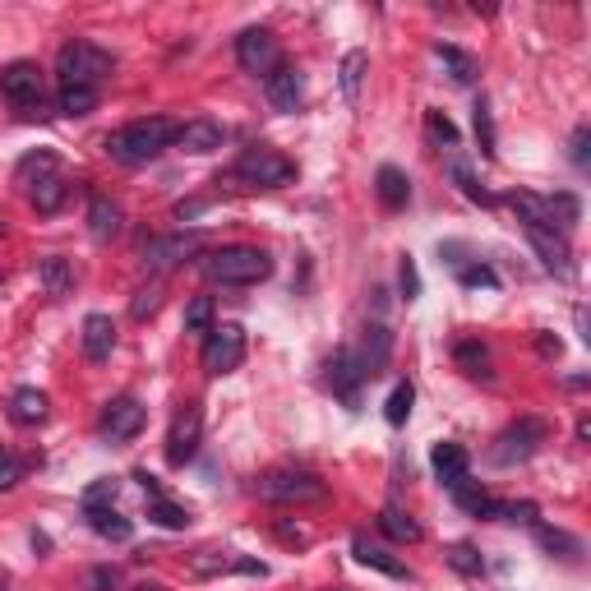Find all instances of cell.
Returning a JSON list of instances; mask_svg holds the SVG:
<instances>
[{"label":"cell","mask_w":591,"mask_h":591,"mask_svg":"<svg viewBox=\"0 0 591 591\" xmlns=\"http://www.w3.org/2000/svg\"><path fill=\"white\" fill-rule=\"evenodd\" d=\"M176 134H181V125L171 121V116H144V121H130L125 130L111 134L107 153L121 167H144V162H153L157 153H167L176 144Z\"/></svg>","instance_id":"obj_1"},{"label":"cell","mask_w":591,"mask_h":591,"mask_svg":"<svg viewBox=\"0 0 591 591\" xmlns=\"http://www.w3.org/2000/svg\"><path fill=\"white\" fill-rule=\"evenodd\" d=\"M199 273L208 282H222V287H254L273 273V259L254 245H222V250L199 259Z\"/></svg>","instance_id":"obj_2"},{"label":"cell","mask_w":591,"mask_h":591,"mask_svg":"<svg viewBox=\"0 0 591 591\" xmlns=\"http://www.w3.org/2000/svg\"><path fill=\"white\" fill-rule=\"evenodd\" d=\"M111 70H116L111 51L93 47L84 37L65 42L61 56H56V79H61V88H97V93H102V79H107Z\"/></svg>","instance_id":"obj_3"},{"label":"cell","mask_w":591,"mask_h":591,"mask_svg":"<svg viewBox=\"0 0 591 591\" xmlns=\"http://www.w3.org/2000/svg\"><path fill=\"white\" fill-rule=\"evenodd\" d=\"M254 490H259V499H268V504H319V499H328V485L305 467L268 471V476H259Z\"/></svg>","instance_id":"obj_4"},{"label":"cell","mask_w":591,"mask_h":591,"mask_svg":"<svg viewBox=\"0 0 591 591\" xmlns=\"http://www.w3.org/2000/svg\"><path fill=\"white\" fill-rule=\"evenodd\" d=\"M236 176H241L245 185H264V190H282V185H291V181H296V162H287V157H282L278 148L254 144V148H245V153L236 157Z\"/></svg>","instance_id":"obj_5"},{"label":"cell","mask_w":591,"mask_h":591,"mask_svg":"<svg viewBox=\"0 0 591 591\" xmlns=\"http://www.w3.org/2000/svg\"><path fill=\"white\" fill-rule=\"evenodd\" d=\"M245 361V328L241 324H213V333L204 338V370L213 379L231 374Z\"/></svg>","instance_id":"obj_6"},{"label":"cell","mask_w":591,"mask_h":591,"mask_svg":"<svg viewBox=\"0 0 591 591\" xmlns=\"http://www.w3.org/2000/svg\"><path fill=\"white\" fill-rule=\"evenodd\" d=\"M199 439H204V411H199V402H185V407L176 411L171 430H167V448H162L171 467H185V462H194V453H199Z\"/></svg>","instance_id":"obj_7"},{"label":"cell","mask_w":591,"mask_h":591,"mask_svg":"<svg viewBox=\"0 0 591 591\" xmlns=\"http://www.w3.org/2000/svg\"><path fill=\"white\" fill-rule=\"evenodd\" d=\"M550 439V430H545V421H536V416H522L518 425H508L504 435L495 439V462L499 467H513V462H527L536 448Z\"/></svg>","instance_id":"obj_8"},{"label":"cell","mask_w":591,"mask_h":591,"mask_svg":"<svg viewBox=\"0 0 591 591\" xmlns=\"http://www.w3.org/2000/svg\"><path fill=\"white\" fill-rule=\"evenodd\" d=\"M0 93L10 97L19 111H37L42 97H47V79H42V70L33 61H14L0 70Z\"/></svg>","instance_id":"obj_9"},{"label":"cell","mask_w":591,"mask_h":591,"mask_svg":"<svg viewBox=\"0 0 591 591\" xmlns=\"http://www.w3.org/2000/svg\"><path fill=\"white\" fill-rule=\"evenodd\" d=\"M236 61H241L245 74H273L282 65V51H278V37L268 33V28H245L236 37Z\"/></svg>","instance_id":"obj_10"},{"label":"cell","mask_w":591,"mask_h":591,"mask_svg":"<svg viewBox=\"0 0 591 591\" xmlns=\"http://www.w3.org/2000/svg\"><path fill=\"white\" fill-rule=\"evenodd\" d=\"M144 421H148V411H144V402L139 398H111L107 402V411H102V439L107 444H130L139 430H144Z\"/></svg>","instance_id":"obj_11"},{"label":"cell","mask_w":591,"mask_h":591,"mask_svg":"<svg viewBox=\"0 0 591 591\" xmlns=\"http://www.w3.org/2000/svg\"><path fill=\"white\" fill-rule=\"evenodd\" d=\"M199 245H204V236L199 231H181V236H162V241H148L144 250V264L153 268V273H171V268H181L190 254H199Z\"/></svg>","instance_id":"obj_12"},{"label":"cell","mask_w":591,"mask_h":591,"mask_svg":"<svg viewBox=\"0 0 591 591\" xmlns=\"http://www.w3.org/2000/svg\"><path fill=\"white\" fill-rule=\"evenodd\" d=\"M264 97L273 111H296L305 102V74L296 65H278V70L264 79Z\"/></svg>","instance_id":"obj_13"},{"label":"cell","mask_w":591,"mask_h":591,"mask_svg":"<svg viewBox=\"0 0 591 591\" xmlns=\"http://www.w3.org/2000/svg\"><path fill=\"white\" fill-rule=\"evenodd\" d=\"M527 241L531 250L541 254V264L559 278H573V250H568L564 231H550V227H527Z\"/></svg>","instance_id":"obj_14"},{"label":"cell","mask_w":591,"mask_h":591,"mask_svg":"<svg viewBox=\"0 0 591 591\" xmlns=\"http://www.w3.org/2000/svg\"><path fill=\"white\" fill-rule=\"evenodd\" d=\"M361 384H365V370H361V361H356V351L338 347L333 356H328V388L342 393L347 402H356V388Z\"/></svg>","instance_id":"obj_15"},{"label":"cell","mask_w":591,"mask_h":591,"mask_svg":"<svg viewBox=\"0 0 591 591\" xmlns=\"http://www.w3.org/2000/svg\"><path fill=\"white\" fill-rule=\"evenodd\" d=\"M79 342H84V356L93 365H102L116 351V324H111V314H88L84 319V333H79Z\"/></svg>","instance_id":"obj_16"},{"label":"cell","mask_w":591,"mask_h":591,"mask_svg":"<svg viewBox=\"0 0 591 591\" xmlns=\"http://www.w3.org/2000/svg\"><path fill=\"white\" fill-rule=\"evenodd\" d=\"M222 125L208 121V116H194V121L181 125V134H176V144L185 148V153H213V148H222Z\"/></svg>","instance_id":"obj_17"},{"label":"cell","mask_w":591,"mask_h":591,"mask_svg":"<svg viewBox=\"0 0 591 591\" xmlns=\"http://www.w3.org/2000/svg\"><path fill=\"white\" fill-rule=\"evenodd\" d=\"M351 550H356V559H361L365 568H379L384 578H411V573H407V564H402V559H393V550H384V545H374L370 536H356V541H351Z\"/></svg>","instance_id":"obj_18"},{"label":"cell","mask_w":591,"mask_h":591,"mask_svg":"<svg viewBox=\"0 0 591 591\" xmlns=\"http://www.w3.org/2000/svg\"><path fill=\"white\" fill-rule=\"evenodd\" d=\"M430 467H435V476L453 490V485L467 476V467H471V458H467V448L462 444H435V453H430Z\"/></svg>","instance_id":"obj_19"},{"label":"cell","mask_w":591,"mask_h":591,"mask_svg":"<svg viewBox=\"0 0 591 591\" xmlns=\"http://www.w3.org/2000/svg\"><path fill=\"white\" fill-rule=\"evenodd\" d=\"M374 194H379V204H384L388 213L407 208V199H411L407 171H398V167H379V176H374Z\"/></svg>","instance_id":"obj_20"},{"label":"cell","mask_w":591,"mask_h":591,"mask_svg":"<svg viewBox=\"0 0 591 591\" xmlns=\"http://www.w3.org/2000/svg\"><path fill=\"white\" fill-rule=\"evenodd\" d=\"M47 393L42 388H14V398H10V421L14 425H42L47 421Z\"/></svg>","instance_id":"obj_21"},{"label":"cell","mask_w":591,"mask_h":591,"mask_svg":"<svg viewBox=\"0 0 591 591\" xmlns=\"http://www.w3.org/2000/svg\"><path fill=\"white\" fill-rule=\"evenodd\" d=\"M121 227H125L121 204H111V199H93L88 204V231H93V241H116Z\"/></svg>","instance_id":"obj_22"},{"label":"cell","mask_w":591,"mask_h":591,"mask_svg":"<svg viewBox=\"0 0 591 591\" xmlns=\"http://www.w3.org/2000/svg\"><path fill=\"white\" fill-rule=\"evenodd\" d=\"M388 351H393V333H388L384 324H370L365 328V356H356L365 370V379H374V374L388 365Z\"/></svg>","instance_id":"obj_23"},{"label":"cell","mask_w":591,"mask_h":591,"mask_svg":"<svg viewBox=\"0 0 591 591\" xmlns=\"http://www.w3.org/2000/svg\"><path fill=\"white\" fill-rule=\"evenodd\" d=\"M37 282H42V291H47V296H70V291H74L70 259H61V254H47V259L37 264Z\"/></svg>","instance_id":"obj_24"},{"label":"cell","mask_w":591,"mask_h":591,"mask_svg":"<svg viewBox=\"0 0 591 591\" xmlns=\"http://www.w3.org/2000/svg\"><path fill=\"white\" fill-rule=\"evenodd\" d=\"M84 518H88V527L102 536V541H130L134 536V522L130 518H121L116 508H84Z\"/></svg>","instance_id":"obj_25"},{"label":"cell","mask_w":591,"mask_h":591,"mask_svg":"<svg viewBox=\"0 0 591 591\" xmlns=\"http://www.w3.org/2000/svg\"><path fill=\"white\" fill-rule=\"evenodd\" d=\"M365 70H370V56L365 51H347L338 65V84H342V97H347V107H356L361 102V79Z\"/></svg>","instance_id":"obj_26"},{"label":"cell","mask_w":591,"mask_h":591,"mask_svg":"<svg viewBox=\"0 0 591 591\" xmlns=\"http://www.w3.org/2000/svg\"><path fill=\"white\" fill-rule=\"evenodd\" d=\"M379 531H384L388 541H398V545H416V541H421V522L411 518V513H402V508H393V504L379 513Z\"/></svg>","instance_id":"obj_27"},{"label":"cell","mask_w":591,"mask_h":591,"mask_svg":"<svg viewBox=\"0 0 591 591\" xmlns=\"http://www.w3.org/2000/svg\"><path fill=\"white\" fill-rule=\"evenodd\" d=\"M148 522L162 527V531H185L194 518H190V508L185 504H171V499L162 495V499H148Z\"/></svg>","instance_id":"obj_28"},{"label":"cell","mask_w":591,"mask_h":591,"mask_svg":"<svg viewBox=\"0 0 591 591\" xmlns=\"http://www.w3.org/2000/svg\"><path fill=\"white\" fill-rule=\"evenodd\" d=\"M536 541H541V550L568 559V564H578L582 559V541L578 536H568V531H559V527H541V522H536Z\"/></svg>","instance_id":"obj_29"},{"label":"cell","mask_w":591,"mask_h":591,"mask_svg":"<svg viewBox=\"0 0 591 591\" xmlns=\"http://www.w3.org/2000/svg\"><path fill=\"white\" fill-rule=\"evenodd\" d=\"M453 361H458L471 379H490V347H485V342H458Z\"/></svg>","instance_id":"obj_30"},{"label":"cell","mask_w":591,"mask_h":591,"mask_svg":"<svg viewBox=\"0 0 591 591\" xmlns=\"http://www.w3.org/2000/svg\"><path fill=\"white\" fill-rule=\"evenodd\" d=\"M508 204H513L522 218H527V227H550V231H555V222H550V204H545V199L518 190V194H508Z\"/></svg>","instance_id":"obj_31"},{"label":"cell","mask_w":591,"mask_h":591,"mask_svg":"<svg viewBox=\"0 0 591 591\" xmlns=\"http://www.w3.org/2000/svg\"><path fill=\"white\" fill-rule=\"evenodd\" d=\"M435 56H439V65H444V70L458 79V84H471V79H476V61H471L467 51H458V47H448V42H439Z\"/></svg>","instance_id":"obj_32"},{"label":"cell","mask_w":591,"mask_h":591,"mask_svg":"<svg viewBox=\"0 0 591 591\" xmlns=\"http://www.w3.org/2000/svg\"><path fill=\"white\" fill-rule=\"evenodd\" d=\"M65 190H70V185H65L61 176H42V181L33 185V208L37 213H56V208L65 204Z\"/></svg>","instance_id":"obj_33"},{"label":"cell","mask_w":591,"mask_h":591,"mask_svg":"<svg viewBox=\"0 0 591 591\" xmlns=\"http://www.w3.org/2000/svg\"><path fill=\"white\" fill-rule=\"evenodd\" d=\"M444 559H448L453 568H458L462 578H481V573H485V559L476 555V545H467V541L448 545V550H444Z\"/></svg>","instance_id":"obj_34"},{"label":"cell","mask_w":591,"mask_h":591,"mask_svg":"<svg viewBox=\"0 0 591 591\" xmlns=\"http://www.w3.org/2000/svg\"><path fill=\"white\" fill-rule=\"evenodd\" d=\"M185 333H199V338L213 333V296H194L185 305Z\"/></svg>","instance_id":"obj_35"},{"label":"cell","mask_w":591,"mask_h":591,"mask_svg":"<svg viewBox=\"0 0 591 591\" xmlns=\"http://www.w3.org/2000/svg\"><path fill=\"white\" fill-rule=\"evenodd\" d=\"M411 402H416V388H411V384H398L393 393H388V402H384V421H388V425H407Z\"/></svg>","instance_id":"obj_36"},{"label":"cell","mask_w":591,"mask_h":591,"mask_svg":"<svg viewBox=\"0 0 591 591\" xmlns=\"http://www.w3.org/2000/svg\"><path fill=\"white\" fill-rule=\"evenodd\" d=\"M227 568H236V559H227V550H199L190 559L194 578H213V573H227Z\"/></svg>","instance_id":"obj_37"},{"label":"cell","mask_w":591,"mask_h":591,"mask_svg":"<svg viewBox=\"0 0 591 591\" xmlns=\"http://www.w3.org/2000/svg\"><path fill=\"white\" fill-rule=\"evenodd\" d=\"M97 88H61V111L65 116H88L97 107Z\"/></svg>","instance_id":"obj_38"},{"label":"cell","mask_w":591,"mask_h":591,"mask_svg":"<svg viewBox=\"0 0 591 591\" xmlns=\"http://www.w3.org/2000/svg\"><path fill=\"white\" fill-rule=\"evenodd\" d=\"M545 204H550V222H555V227H573V222L582 218V204L573 194H550Z\"/></svg>","instance_id":"obj_39"},{"label":"cell","mask_w":591,"mask_h":591,"mask_svg":"<svg viewBox=\"0 0 591 591\" xmlns=\"http://www.w3.org/2000/svg\"><path fill=\"white\" fill-rule=\"evenodd\" d=\"M425 130H430V139H435L439 148H453V144H458V125L448 121L444 111H425Z\"/></svg>","instance_id":"obj_40"},{"label":"cell","mask_w":591,"mask_h":591,"mask_svg":"<svg viewBox=\"0 0 591 591\" xmlns=\"http://www.w3.org/2000/svg\"><path fill=\"white\" fill-rule=\"evenodd\" d=\"M476 139H481V153L485 157H495L499 148H495V116H490V102H476Z\"/></svg>","instance_id":"obj_41"},{"label":"cell","mask_w":591,"mask_h":591,"mask_svg":"<svg viewBox=\"0 0 591 591\" xmlns=\"http://www.w3.org/2000/svg\"><path fill=\"white\" fill-rule=\"evenodd\" d=\"M453 499H458L467 513H476V518H481V508H485V499H490V495H485V490L471 481V476H462V481L453 485Z\"/></svg>","instance_id":"obj_42"},{"label":"cell","mask_w":591,"mask_h":591,"mask_svg":"<svg viewBox=\"0 0 591 591\" xmlns=\"http://www.w3.org/2000/svg\"><path fill=\"white\" fill-rule=\"evenodd\" d=\"M116 490H121V481H111V476L93 481V485L84 490V508H107V504H116Z\"/></svg>","instance_id":"obj_43"},{"label":"cell","mask_w":591,"mask_h":591,"mask_svg":"<svg viewBox=\"0 0 591 591\" xmlns=\"http://www.w3.org/2000/svg\"><path fill=\"white\" fill-rule=\"evenodd\" d=\"M453 181H458V185H462V194H467V199H476V204H495V199H490V194H485L481 185H476V176H471L467 162H453Z\"/></svg>","instance_id":"obj_44"},{"label":"cell","mask_w":591,"mask_h":591,"mask_svg":"<svg viewBox=\"0 0 591 591\" xmlns=\"http://www.w3.org/2000/svg\"><path fill=\"white\" fill-rule=\"evenodd\" d=\"M458 282H462V287H485V291H495V287H499V273H495V268H485V264H476V268H462Z\"/></svg>","instance_id":"obj_45"},{"label":"cell","mask_w":591,"mask_h":591,"mask_svg":"<svg viewBox=\"0 0 591 591\" xmlns=\"http://www.w3.org/2000/svg\"><path fill=\"white\" fill-rule=\"evenodd\" d=\"M19 481H24V467H19V458H14L10 448H0V490H14Z\"/></svg>","instance_id":"obj_46"},{"label":"cell","mask_w":591,"mask_h":591,"mask_svg":"<svg viewBox=\"0 0 591 591\" xmlns=\"http://www.w3.org/2000/svg\"><path fill=\"white\" fill-rule=\"evenodd\" d=\"M157 305H162V287L153 282V287H144L139 296H134L130 314H134V319H148V314H157Z\"/></svg>","instance_id":"obj_47"},{"label":"cell","mask_w":591,"mask_h":591,"mask_svg":"<svg viewBox=\"0 0 591 591\" xmlns=\"http://www.w3.org/2000/svg\"><path fill=\"white\" fill-rule=\"evenodd\" d=\"M33 171H37V181H42V176H56V157H51V153L24 157V162H19V176H33Z\"/></svg>","instance_id":"obj_48"},{"label":"cell","mask_w":591,"mask_h":591,"mask_svg":"<svg viewBox=\"0 0 591 591\" xmlns=\"http://www.w3.org/2000/svg\"><path fill=\"white\" fill-rule=\"evenodd\" d=\"M398 282H402V296H407V301H416V296H421V273H416V264H411V254L402 259Z\"/></svg>","instance_id":"obj_49"},{"label":"cell","mask_w":591,"mask_h":591,"mask_svg":"<svg viewBox=\"0 0 591 591\" xmlns=\"http://www.w3.org/2000/svg\"><path fill=\"white\" fill-rule=\"evenodd\" d=\"M504 522H527V527H536V504H504Z\"/></svg>","instance_id":"obj_50"},{"label":"cell","mask_w":591,"mask_h":591,"mask_svg":"<svg viewBox=\"0 0 591 591\" xmlns=\"http://www.w3.org/2000/svg\"><path fill=\"white\" fill-rule=\"evenodd\" d=\"M587 144H591V130L587 125H578V134H573V167H587Z\"/></svg>","instance_id":"obj_51"},{"label":"cell","mask_w":591,"mask_h":591,"mask_svg":"<svg viewBox=\"0 0 591 591\" xmlns=\"http://www.w3.org/2000/svg\"><path fill=\"white\" fill-rule=\"evenodd\" d=\"M116 582H121V573H116V568H93V578H88V587H93V591H111Z\"/></svg>","instance_id":"obj_52"},{"label":"cell","mask_w":591,"mask_h":591,"mask_svg":"<svg viewBox=\"0 0 591 591\" xmlns=\"http://www.w3.org/2000/svg\"><path fill=\"white\" fill-rule=\"evenodd\" d=\"M204 208H208L204 199H185V204H176V222H194Z\"/></svg>","instance_id":"obj_53"},{"label":"cell","mask_w":591,"mask_h":591,"mask_svg":"<svg viewBox=\"0 0 591 591\" xmlns=\"http://www.w3.org/2000/svg\"><path fill=\"white\" fill-rule=\"evenodd\" d=\"M134 481L144 485V495H148V499H162V481H157L153 471H134Z\"/></svg>","instance_id":"obj_54"},{"label":"cell","mask_w":591,"mask_h":591,"mask_svg":"<svg viewBox=\"0 0 591 591\" xmlns=\"http://www.w3.org/2000/svg\"><path fill=\"white\" fill-rule=\"evenodd\" d=\"M278 536H282V541H296V545L310 541V531H305V527H291V522H278Z\"/></svg>","instance_id":"obj_55"},{"label":"cell","mask_w":591,"mask_h":591,"mask_svg":"<svg viewBox=\"0 0 591 591\" xmlns=\"http://www.w3.org/2000/svg\"><path fill=\"white\" fill-rule=\"evenodd\" d=\"M536 347H541V356H559V338H550V333H541Z\"/></svg>","instance_id":"obj_56"},{"label":"cell","mask_w":591,"mask_h":591,"mask_svg":"<svg viewBox=\"0 0 591 591\" xmlns=\"http://www.w3.org/2000/svg\"><path fill=\"white\" fill-rule=\"evenodd\" d=\"M130 591H167L162 582H139V587H130Z\"/></svg>","instance_id":"obj_57"}]
</instances>
